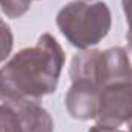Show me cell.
<instances>
[{"label": "cell", "mask_w": 132, "mask_h": 132, "mask_svg": "<svg viewBox=\"0 0 132 132\" xmlns=\"http://www.w3.org/2000/svg\"><path fill=\"white\" fill-rule=\"evenodd\" d=\"M65 65V52L60 43L43 34L34 46L19 51L3 68H0V86L5 101L38 100L55 92Z\"/></svg>", "instance_id": "obj_1"}, {"label": "cell", "mask_w": 132, "mask_h": 132, "mask_svg": "<svg viewBox=\"0 0 132 132\" xmlns=\"http://www.w3.org/2000/svg\"><path fill=\"white\" fill-rule=\"evenodd\" d=\"M57 26L65 38L78 49H89L108 35L112 17L104 2H71L57 14Z\"/></svg>", "instance_id": "obj_2"}, {"label": "cell", "mask_w": 132, "mask_h": 132, "mask_svg": "<svg viewBox=\"0 0 132 132\" xmlns=\"http://www.w3.org/2000/svg\"><path fill=\"white\" fill-rule=\"evenodd\" d=\"M100 125L120 128L132 120V80L103 88L97 115Z\"/></svg>", "instance_id": "obj_3"}, {"label": "cell", "mask_w": 132, "mask_h": 132, "mask_svg": "<svg viewBox=\"0 0 132 132\" xmlns=\"http://www.w3.org/2000/svg\"><path fill=\"white\" fill-rule=\"evenodd\" d=\"M101 89L95 83L88 80L72 81L65 97L66 109L69 115L75 120H91L97 118L100 109Z\"/></svg>", "instance_id": "obj_4"}, {"label": "cell", "mask_w": 132, "mask_h": 132, "mask_svg": "<svg viewBox=\"0 0 132 132\" xmlns=\"http://www.w3.org/2000/svg\"><path fill=\"white\" fill-rule=\"evenodd\" d=\"M132 80V65L128 52L117 46L101 51L100 57V88Z\"/></svg>", "instance_id": "obj_5"}, {"label": "cell", "mask_w": 132, "mask_h": 132, "mask_svg": "<svg viewBox=\"0 0 132 132\" xmlns=\"http://www.w3.org/2000/svg\"><path fill=\"white\" fill-rule=\"evenodd\" d=\"M19 114L23 132H52L54 121L49 112L40 106L38 100H8Z\"/></svg>", "instance_id": "obj_6"}, {"label": "cell", "mask_w": 132, "mask_h": 132, "mask_svg": "<svg viewBox=\"0 0 132 132\" xmlns=\"http://www.w3.org/2000/svg\"><path fill=\"white\" fill-rule=\"evenodd\" d=\"M0 132H23L17 111L8 101L0 103Z\"/></svg>", "instance_id": "obj_7"}, {"label": "cell", "mask_w": 132, "mask_h": 132, "mask_svg": "<svg viewBox=\"0 0 132 132\" xmlns=\"http://www.w3.org/2000/svg\"><path fill=\"white\" fill-rule=\"evenodd\" d=\"M31 2L32 0H0V8L5 15L11 19H19L29 11Z\"/></svg>", "instance_id": "obj_8"}, {"label": "cell", "mask_w": 132, "mask_h": 132, "mask_svg": "<svg viewBox=\"0 0 132 132\" xmlns=\"http://www.w3.org/2000/svg\"><path fill=\"white\" fill-rule=\"evenodd\" d=\"M14 46V35L8 23L0 17V63L11 54Z\"/></svg>", "instance_id": "obj_9"}, {"label": "cell", "mask_w": 132, "mask_h": 132, "mask_svg": "<svg viewBox=\"0 0 132 132\" xmlns=\"http://www.w3.org/2000/svg\"><path fill=\"white\" fill-rule=\"evenodd\" d=\"M121 5H123L128 26H129V32H132V0H121Z\"/></svg>", "instance_id": "obj_10"}, {"label": "cell", "mask_w": 132, "mask_h": 132, "mask_svg": "<svg viewBox=\"0 0 132 132\" xmlns=\"http://www.w3.org/2000/svg\"><path fill=\"white\" fill-rule=\"evenodd\" d=\"M89 132H125V131H120L117 128H111V126H104V125H100L97 123L95 126H92Z\"/></svg>", "instance_id": "obj_11"}, {"label": "cell", "mask_w": 132, "mask_h": 132, "mask_svg": "<svg viewBox=\"0 0 132 132\" xmlns=\"http://www.w3.org/2000/svg\"><path fill=\"white\" fill-rule=\"evenodd\" d=\"M126 37H128V42H129V48H131V51H132V32H129V31H128V35H126Z\"/></svg>", "instance_id": "obj_12"}, {"label": "cell", "mask_w": 132, "mask_h": 132, "mask_svg": "<svg viewBox=\"0 0 132 132\" xmlns=\"http://www.w3.org/2000/svg\"><path fill=\"white\" fill-rule=\"evenodd\" d=\"M3 101H5V95H3V89L0 86V103H3Z\"/></svg>", "instance_id": "obj_13"}, {"label": "cell", "mask_w": 132, "mask_h": 132, "mask_svg": "<svg viewBox=\"0 0 132 132\" xmlns=\"http://www.w3.org/2000/svg\"><path fill=\"white\" fill-rule=\"evenodd\" d=\"M128 125H129V132H132V120L128 123Z\"/></svg>", "instance_id": "obj_14"}, {"label": "cell", "mask_w": 132, "mask_h": 132, "mask_svg": "<svg viewBox=\"0 0 132 132\" xmlns=\"http://www.w3.org/2000/svg\"><path fill=\"white\" fill-rule=\"evenodd\" d=\"M83 2H85V0H83ZM89 2H91V0H89Z\"/></svg>", "instance_id": "obj_15"}]
</instances>
